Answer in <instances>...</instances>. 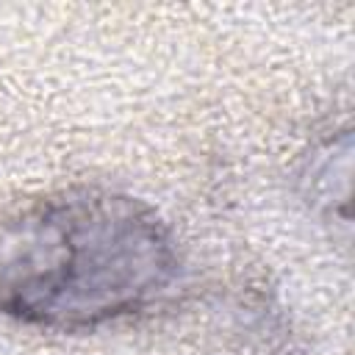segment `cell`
Listing matches in <instances>:
<instances>
[{
  "label": "cell",
  "mask_w": 355,
  "mask_h": 355,
  "mask_svg": "<svg viewBox=\"0 0 355 355\" xmlns=\"http://www.w3.org/2000/svg\"><path fill=\"white\" fill-rule=\"evenodd\" d=\"M336 178L349 180V133L347 130L338 139L327 136L319 144H313L300 169V186L305 200L327 216L336 214V202L347 214V197L336 191Z\"/></svg>",
  "instance_id": "7a4b0ae2"
},
{
  "label": "cell",
  "mask_w": 355,
  "mask_h": 355,
  "mask_svg": "<svg viewBox=\"0 0 355 355\" xmlns=\"http://www.w3.org/2000/svg\"><path fill=\"white\" fill-rule=\"evenodd\" d=\"M180 277L169 222L114 189H64L0 222V316L61 333L158 305Z\"/></svg>",
  "instance_id": "6da1fadb"
}]
</instances>
